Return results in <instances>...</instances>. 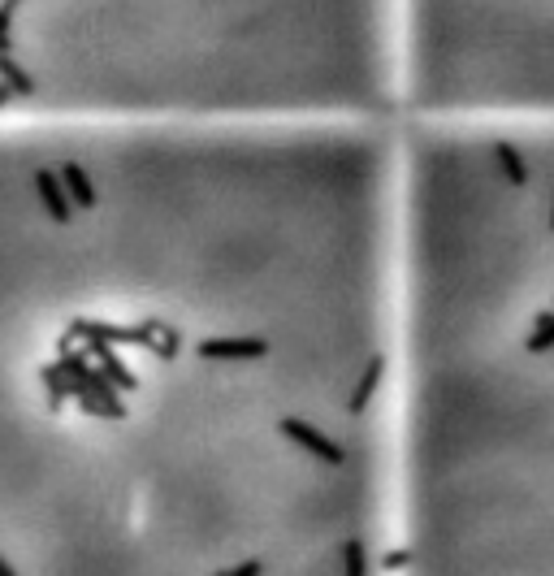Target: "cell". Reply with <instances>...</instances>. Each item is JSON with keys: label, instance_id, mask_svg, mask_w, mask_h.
I'll return each mask as SVG.
<instances>
[{"label": "cell", "instance_id": "cell-15", "mask_svg": "<svg viewBox=\"0 0 554 576\" xmlns=\"http://www.w3.org/2000/svg\"><path fill=\"white\" fill-rule=\"evenodd\" d=\"M0 576H18V568H9L5 559H0Z\"/></svg>", "mask_w": 554, "mask_h": 576}, {"label": "cell", "instance_id": "cell-7", "mask_svg": "<svg viewBox=\"0 0 554 576\" xmlns=\"http://www.w3.org/2000/svg\"><path fill=\"white\" fill-rule=\"evenodd\" d=\"M74 403H78V412H83V416H100V421H126V403H100V399H91L83 386L74 390Z\"/></svg>", "mask_w": 554, "mask_h": 576}, {"label": "cell", "instance_id": "cell-16", "mask_svg": "<svg viewBox=\"0 0 554 576\" xmlns=\"http://www.w3.org/2000/svg\"><path fill=\"white\" fill-rule=\"evenodd\" d=\"M550 230H554V213H550Z\"/></svg>", "mask_w": 554, "mask_h": 576}, {"label": "cell", "instance_id": "cell-14", "mask_svg": "<svg viewBox=\"0 0 554 576\" xmlns=\"http://www.w3.org/2000/svg\"><path fill=\"white\" fill-rule=\"evenodd\" d=\"M9 96H13V91H9L5 83H0V109H5V104H9Z\"/></svg>", "mask_w": 554, "mask_h": 576}, {"label": "cell", "instance_id": "cell-13", "mask_svg": "<svg viewBox=\"0 0 554 576\" xmlns=\"http://www.w3.org/2000/svg\"><path fill=\"white\" fill-rule=\"evenodd\" d=\"M381 568H386L390 576L407 572V568H412V551H390V555H386V564H381Z\"/></svg>", "mask_w": 554, "mask_h": 576}, {"label": "cell", "instance_id": "cell-10", "mask_svg": "<svg viewBox=\"0 0 554 576\" xmlns=\"http://www.w3.org/2000/svg\"><path fill=\"white\" fill-rule=\"evenodd\" d=\"M524 351H529V356H546V351H554V312L550 317H537V330L529 334Z\"/></svg>", "mask_w": 554, "mask_h": 576}, {"label": "cell", "instance_id": "cell-4", "mask_svg": "<svg viewBox=\"0 0 554 576\" xmlns=\"http://www.w3.org/2000/svg\"><path fill=\"white\" fill-rule=\"evenodd\" d=\"M87 351H91V356L100 360V373L109 377V382H113L117 390H126V395H135V390H139V377L130 373L122 360L113 356V351H109V343H100V338H87Z\"/></svg>", "mask_w": 554, "mask_h": 576}, {"label": "cell", "instance_id": "cell-11", "mask_svg": "<svg viewBox=\"0 0 554 576\" xmlns=\"http://www.w3.org/2000/svg\"><path fill=\"white\" fill-rule=\"evenodd\" d=\"M83 390H87L91 399H100V403H122V390H117V386L109 382V377L96 373V369H91V373L83 377Z\"/></svg>", "mask_w": 554, "mask_h": 576}, {"label": "cell", "instance_id": "cell-9", "mask_svg": "<svg viewBox=\"0 0 554 576\" xmlns=\"http://www.w3.org/2000/svg\"><path fill=\"white\" fill-rule=\"evenodd\" d=\"M0 78H5V87L13 91V96H31V91H35L31 74H26L22 65H13V61H9V52H0Z\"/></svg>", "mask_w": 554, "mask_h": 576}, {"label": "cell", "instance_id": "cell-12", "mask_svg": "<svg viewBox=\"0 0 554 576\" xmlns=\"http://www.w3.org/2000/svg\"><path fill=\"white\" fill-rule=\"evenodd\" d=\"M342 564H347V576H368V555H364V542L351 538L342 546Z\"/></svg>", "mask_w": 554, "mask_h": 576}, {"label": "cell", "instance_id": "cell-8", "mask_svg": "<svg viewBox=\"0 0 554 576\" xmlns=\"http://www.w3.org/2000/svg\"><path fill=\"white\" fill-rule=\"evenodd\" d=\"M494 156H498V165H503L511 187H524V182H529V165H524V156L511 148V143H494Z\"/></svg>", "mask_w": 554, "mask_h": 576}, {"label": "cell", "instance_id": "cell-2", "mask_svg": "<svg viewBox=\"0 0 554 576\" xmlns=\"http://www.w3.org/2000/svg\"><path fill=\"white\" fill-rule=\"evenodd\" d=\"M265 351V338H213V343H200V360H260Z\"/></svg>", "mask_w": 554, "mask_h": 576}, {"label": "cell", "instance_id": "cell-5", "mask_svg": "<svg viewBox=\"0 0 554 576\" xmlns=\"http://www.w3.org/2000/svg\"><path fill=\"white\" fill-rule=\"evenodd\" d=\"M381 377H386V356H373V360H368V369H364V377H360V386H355V395H351V412H355V416H360L368 403H373Z\"/></svg>", "mask_w": 554, "mask_h": 576}, {"label": "cell", "instance_id": "cell-3", "mask_svg": "<svg viewBox=\"0 0 554 576\" xmlns=\"http://www.w3.org/2000/svg\"><path fill=\"white\" fill-rule=\"evenodd\" d=\"M35 187H39V200H44V208L52 213V221H70L74 217V200H70V191H65V182L61 174H52V169H39L35 174Z\"/></svg>", "mask_w": 554, "mask_h": 576}, {"label": "cell", "instance_id": "cell-1", "mask_svg": "<svg viewBox=\"0 0 554 576\" xmlns=\"http://www.w3.org/2000/svg\"><path fill=\"white\" fill-rule=\"evenodd\" d=\"M277 429H282V434H286L290 442H299V447L308 451L312 460H321V464H329V468L347 464V455H342V447H334V442H329V438L321 434V429H312L308 421H295V416H286V421L277 425Z\"/></svg>", "mask_w": 554, "mask_h": 576}, {"label": "cell", "instance_id": "cell-6", "mask_svg": "<svg viewBox=\"0 0 554 576\" xmlns=\"http://www.w3.org/2000/svg\"><path fill=\"white\" fill-rule=\"evenodd\" d=\"M61 182H65V191H70V200L78 208H96V191H91V178H87V169L83 165H61Z\"/></svg>", "mask_w": 554, "mask_h": 576}]
</instances>
